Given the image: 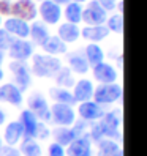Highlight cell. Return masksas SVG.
Returning a JSON list of instances; mask_svg holds the SVG:
<instances>
[{
    "instance_id": "e0dca14e",
    "label": "cell",
    "mask_w": 147,
    "mask_h": 156,
    "mask_svg": "<svg viewBox=\"0 0 147 156\" xmlns=\"http://www.w3.org/2000/svg\"><path fill=\"white\" fill-rule=\"evenodd\" d=\"M0 101L17 107V106L22 104V91L17 88L13 82L3 84V85H0Z\"/></svg>"
},
{
    "instance_id": "1f68e13d",
    "label": "cell",
    "mask_w": 147,
    "mask_h": 156,
    "mask_svg": "<svg viewBox=\"0 0 147 156\" xmlns=\"http://www.w3.org/2000/svg\"><path fill=\"white\" fill-rule=\"evenodd\" d=\"M14 40V36L10 35L5 29H0V51H8Z\"/></svg>"
},
{
    "instance_id": "4fadbf2b",
    "label": "cell",
    "mask_w": 147,
    "mask_h": 156,
    "mask_svg": "<svg viewBox=\"0 0 147 156\" xmlns=\"http://www.w3.org/2000/svg\"><path fill=\"white\" fill-rule=\"evenodd\" d=\"M92 73H94V77L100 82V84H114L119 77L117 69L106 62H101V63H98V65H95Z\"/></svg>"
},
{
    "instance_id": "603a6c76",
    "label": "cell",
    "mask_w": 147,
    "mask_h": 156,
    "mask_svg": "<svg viewBox=\"0 0 147 156\" xmlns=\"http://www.w3.org/2000/svg\"><path fill=\"white\" fill-rule=\"evenodd\" d=\"M43 51L48 54V55H52V57H56V55H62V54H67L68 52V48H67V44L63 43L59 36H49L48 40L44 41V44L41 46Z\"/></svg>"
},
{
    "instance_id": "f35d334b",
    "label": "cell",
    "mask_w": 147,
    "mask_h": 156,
    "mask_svg": "<svg viewBox=\"0 0 147 156\" xmlns=\"http://www.w3.org/2000/svg\"><path fill=\"white\" fill-rule=\"evenodd\" d=\"M52 2H54V3H57V5L60 6V5H67L70 0H52Z\"/></svg>"
},
{
    "instance_id": "52a82bcc",
    "label": "cell",
    "mask_w": 147,
    "mask_h": 156,
    "mask_svg": "<svg viewBox=\"0 0 147 156\" xmlns=\"http://www.w3.org/2000/svg\"><path fill=\"white\" fill-rule=\"evenodd\" d=\"M108 19V11H105L97 0L92 2L86 6V10H82L81 21H84L87 25H105Z\"/></svg>"
},
{
    "instance_id": "74e56055",
    "label": "cell",
    "mask_w": 147,
    "mask_h": 156,
    "mask_svg": "<svg viewBox=\"0 0 147 156\" xmlns=\"http://www.w3.org/2000/svg\"><path fill=\"white\" fill-rule=\"evenodd\" d=\"M5 120H6V114L3 112V109H0V126L5 123Z\"/></svg>"
},
{
    "instance_id": "d6986e66",
    "label": "cell",
    "mask_w": 147,
    "mask_h": 156,
    "mask_svg": "<svg viewBox=\"0 0 147 156\" xmlns=\"http://www.w3.org/2000/svg\"><path fill=\"white\" fill-rule=\"evenodd\" d=\"M109 35L106 25H87L81 30V36L90 43H100Z\"/></svg>"
},
{
    "instance_id": "cb8c5ba5",
    "label": "cell",
    "mask_w": 147,
    "mask_h": 156,
    "mask_svg": "<svg viewBox=\"0 0 147 156\" xmlns=\"http://www.w3.org/2000/svg\"><path fill=\"white\" fill-rule=\"evenodd\" d=\"M68 62V68L71 73H76V74H86V73L89 71V63L86 60V57L82 55L81 52H73L68 55L67 58Z\"/></svg>"
},
{
    "instance_id": "e575fe53",
    "label": "cell",
    "mask_w": 147,
    "mask_h": 156,
    "mask_svg": "<svg viewBox=\"0 0 147 156\" xmlns=\"http://www.w3.org/2000/svg\"><path fill=\"white\" fill-rule=\"evenodd\" d=\"M0 156H21V153L16 147L2 145V148H0Z\"/></svg>"
},
{
    "instance_id": "7402d4cb",
    "label": "cell",
    "mask_w": 147,
    "mask_h": 156,
    "mask_svg": "<svg viewBox=\"0 0 147 156\" xmlns=\"http://www.w3.org/2000/svg\"><path fill=\"white\" fill-rule=\"evenodd\" d=\"M57 36L59 38L68 44V43H75L79 40L81 36V29L78 27V24H70V22H63L59 25V30H57Z\"/></svg>"
},
{
    "instance_id": "ba28073f",
    "label": "cell",
    "mask_w": 147,
    "mask_h": 156,
    "mask_svg": "<svg viewBox=\"0 0 147 156\" xmlns=\"http://www.w3.org/2000/svg\"><path fill=\"white\" fill-rule=\"evenodd\" d=\"M11 14L17 19H22L25 22L35 21L38 16V8H36L35 2L32 0H16L11 3Z\"/></svg>"
},
{
    "instance_id": "d4e9b609",
    "label": "cell",
    "mask_w": 147,
    "mask_h": 156,
    "mask_svg": "<svg viewBox=\"0 0 147 156\" xmlns=\"http://www.w3.org/2000/svg\"><path fill=\"white\" fill-rule=\"evenodd\" d=\"M51 136L54 137V142L62 145V147H67L73 139H76V134L73 131L71 126H57L51 131Z\"/></svg>"
},
{
    "instance_id": "484cf974",
    "label": "cell",
    "mask_w": 147,
    "mask_h": 156,
    "mask_svg": "<svg viewBox=\"0 0 147 156\" xmlns=\"http://www.w3.org/2000/svg\"><path fill=\"white\" fill-rule=\"evenodd\" d=\"M49 98L54 99V103H60V104H68L73 106L76 104L75 98H73L71 91L68 88H62V87H51L49 88Z\"/></svg>"
},
{
    "instance_id": "5b68a950",
    "label": "cell",
    "mask_w": 147,
    "mask_h": 156,
    "mask_svg": "<svg viewBox=\"0 0 147 156\" xmlns=\"http://www.w3.org/2000/svg\"><path fill=\"white\" fill-rule=\"evenodd\" d=\"M51 109V122H54L57 126H73L76 122V112L73 111V106L54 103L49 106Z\"/></svg>"
},
{
    "instance_id": "8d00e7d4",
    "label": "cell",
    "mask_w": 147,
    "mask_h": 156,
    "mask_svg": "<svg viewBox=\"0 0 147 156\" xmlns=\"http://www.w3.org/2000/svg\"><path fill=\"white\" fill-rule=\"evenodd\" d=\"M97 2L100 3V6H101L105 11H112L116 8V2H114V0H97Z\"/></svg>"
},
{
    "instance_id": "f6af8a7d",
    "label": "cell",
    "mask_w": 147,
    "mask_h": 156,
    "mask_svg": "<svg viewBox=\"0 0 147 156\" xmlns=\"http://www.w3.org/2000/svg\"><path fill=\"white\" fill-rule=\"evenodd\" d=\"M0 27H2V19H0Z\"/></svg>"
},
{
    "instance_id": "9c48e42d",
    "label": "cell",
    "mask_w": 147,
    "mask_h": 156,
    "mask_svg": "<svg viewBox=\"0 0 147 156\" xmlns=\"http://www.w3.org/2000/svg\"><path fill=\"white\" fill-rule=\"evenodd\" d=\"M65 154L67 156H92V140H90L89 134L73 139L67 145Z\"/></svg>"
},
{
    "instance_id": "7c38bea8",
    "label": "cell",
    "mask_w": 147,
    "mask_h": 156,
    "mask_svg": "<svg viewBox=\"0 0 147 156\" xmlns=\"http://www.w3.org/2000/svg\"><path fill=\"white\" fill-rule=\"evenodd\" d=\"M78 114L82 118V122H97L103 117L105 111L95 101H84V103H79Z\"/></svg>"
},
{
    "instance_id": "836d02e7",
    "label": "cell",
    "mask_w": 147,
    "mask_h": 156,
    "mask_svg": "<svg viewBox=\"0 0 147 156\" xmlns=\"http://www.w3.org/2000/svg\"><path fill=\"white\" fill-rule=\"evenodd\" d=\"M48 154L49 156H67L65 154V148H63L62 145L52 142L49 147H48Z\"/></svg>"
},
{
    "instance_id": "83f0119b",
    "label": "cell",
    "mask_w": 147,
    "mask_h": 156,
    "mask_svg": "<svg viewBox=\"0 0 147 156\" xmlns=\"http://www.w3.org/2000/svg\"><path fill=\"white\" fill-rule=\"evenodd\" d=\"M21 153V156H41L43 150L40 144L35 139H22L21 142V148H17Z\"/></svg>"
},
{
    "instance_id": "30bf717a",
    "label": "cell",
    "mask_w": 147,
    "mask_h": 156,
    "mask_svg": "<svg viewBox=\"0 0 147 156\" xmlns=\"http://www.w3.org/2000/svg\"><path fill=\"white\" fill-rule=\"evenodd\" d=\"M38 14L43 19L41 22L49 24V25H56V24H59L60 17H62V10L52 0H43L41 5L38 6Z\"/></svg>"
},
{
    "instance_id": "d6a6232c",
    "label": "cell",
    "mask_w": 147,
    "mask_h": 156,
    "mask_svg": "<svg viewBox=\"0 0 147 156\" xmlns=\"http://www.w3.org/2000/svg\"><path fill=\"white\" fill-rule=\"evenodd\" d=\"M49 136H51V129H49L48 126H46V123L40 122V123H38V128H36V136H35V139L46 140Z\"/></svg>"
},
{
    "instance_id": "ffe728a7",
    "label": "cell",
    "mask_w": 147,
    "mask_h": 156,
    "mask_svg": "<svg viewBox=\"0 0 147 156\" xmlns=\"http://www.w3.org/2000/svg\"><path fill=\"white\" fill-rule=\"evenodd\" d=\"M97 144V156H123L120 144L112 139H101Z\"/></svg>"
},
{
    "instance_id": "9a60e30c",
    "label": "cell",
    "mask_w": 147,
    "mask_h": 156,
    "mask_svg": "<svg viewBox=\"0 0 147 156\" xmlns=\"http://www.w3.org/2000/svg\"><path fill=\"white\" fill-rule=\"evenodd\" d=\"M94 84L89 79H79L78 82H75L73 85V98L76 103H84V101H90L94 96Z\"/></svg>"
},
{
    "instance_id": "4dcf8cb0",
    "label": "cell",
    "mask_w": 147,
    "mask_h": 156,
    "mask_svg": "<svg viewBox=\"0 0 147 156\" xmlns=\"http://www.w3.org/2000/svg\"><path fill=\"white\" fill-rule=\"evenodd\" d=\"M105 24H106L109 32H114V33H119V35L123 32V16L122 14H114L111 17H108Z\"/></svg>"
},
{
    "instance_id": "8992f818",
    "label": "cell",
    "mask_w": 147,
    "mask_h": 156,
    "mask_svg": "<svg viewBox=\"0 0 147 156\" xmlns=\"http://www.w3.org/2000/svg\"><path fill=\"white\" fill-rule=\"evenodd\" d=\"M8 68H10L11 74H13V79H14V85L19 88L21 91H25L27 88L30 87V82H32V74H30V69L29 66L25 65V62H11L10 65H8Z\"/></svg>"
},
{
    "instance_id": "5bb4252c",
    "label": "cell",
    "mask_w": 147,
    "mask_h": 156,
    "mask_svg": "<svg viewBox=\"0 0 147 156\" xmlns=\"http://www.w3.org/2000/svg\"><path fill=\"white\" fill-rule=\"evenodd\" d=\"M3 24V29L13 35L14 38H19V40H25L29 36V22H25L22 19H17V17H8V19Z\"/></svg>"
},
{
    "instance_id": "277c9868",
    "label": "cell",
    "mask_w": 147,
    "mask_h": 156,
    "mask_svg": "<svg viewBox=\"0 0 147 156\" xmlns=\"http://www.w3.org/2000/svg\"><path fill=\"white\" fill-rule=\"evenodd\" d=\"M27 107L38 118V122H43V123L51 122V109H49L46 98L41 93H32L27 98Z\"/></svg>"
},
{
    "instance_id": "ac0fdd59",
    "label": "cell",
    "mask_w": 147,
    "mask_h": 156,
    "mask_svg": "<svg viewBox=\"0 0 147 156\" xmlns=\"http://www.w3.org/2000/svg\"><path fill=\"white\" fill-rule=\"evenodd\" d=\"M24 139V129H22V125L19 122H10L5 128V133H3V139L5 145H17L21 140Z\"/></svg>"
},
{
    "instance_id": "ee69618b",
    "label": "cell",
    "mask_w": 147,
    "mask_h": 156,
    "mask_svg": "<svg viewBox=\"0 0 147 156\" xmlns=\"http://www.w3.org/2000/svg\"><path fill=\"white\" fill-rule=\"evenodd\" d=\"M32 2H43V0H32Z\"/></svg>"
},
{
    "instance_id": "b9f144b4",
    "label": "cell",
    "mask_w": 147,
    "mask_h": 156,
    "mask_svg": "<svg viewBox=\"0 0 147 156\" xmlns=\"http://www.w3.org/2000/svg\"><path fill=\"white\" fill-rule=\"evenodd\" d=\"M73 2H76V3H82V2H87V0H73Z\"/></svg>"
},
{
    "instance_id": "7a4b0ae2",
    "label": "cell",
    "mask_w": 147,
    "mask_h": 156,
    "mask_svg": "<svg viewBox=\"0 0 147 156\" xmlns=\"http://www.w3.org/2000/svg\"><path fill=\"white\" fill-rule=\"evenodd\" d=\"M98 123L101 126L105 139H112L116 142H119L122 139V134H120L122 117H120V111H119V109L111 111V112H105Z\"/></svg>"
},
{
    "instance_id": "8fae6325",
    "label": "cell",
    "mask_w": 147,
    "mask_h": 156,
    "mask_svg": "<svg viewBox=\"0 0 147 156\" xmlns=\"http://www.w3.org/2000/svg\"><path fill=\"white\" fill-rule=\"evenodd\" d=\"M8 55H10L13 60L25 62L33 55V44L30 41H27V40L16 38L13 41V44L10 46V49H8Z\"/></svg>"
},
{
    "instance_id": "60d3db41",
    "label": "cell",
    "mask_w": 147,
    "mask_h": 156,
    "mask_svg": "<svg viewBox=\"0 0 147 156\" xmlns=\"http://www.w3.org/2000/svg\"><path fill=\"white\" fill-rule=\"evenodd\" d=\"M3 63V51H0V65Z\"/></svg>"
},
{
    "instance_id": "f546056e",
    "label": "cell",
    "mask_w": 147,
    "mask_h": 156,
    "mask_svg": "<svg viewBox=\"0 0 147 156\" xmlns=\"http://www.w3.org/2000/svg\"><path fill=\"white\" fill-rule=\"evenodd\" d=\"M81 16H82V6L81 3L76 2H68L67 8H65V19L70 24H79L81 21Z\"/></svg>"
},
{
    "instance_id": "3957f363",
    "label": "cell",
    "mask_w": 147,
    "mask_h": 156,
    "mask_svg": "<svg viewBox=\"0 0 147 156\" xmlns=\"http://www.w3.org/2000/svg\"><path fill=\"white\" fill-rule=\"evenodd\" d=\"M123 90L119 84H100L97 88H94V101L100 106L114 104L122 98Z\"/></svg>"
},
{
    "instance_id": "6da1fadb",
    "label": "cell",
    "mask_w": 147,
    "mask_h": 156,
    "mask_svg": "<svg viewBox=\"0 0 147 156\" xmlns=\"http://www.w3.org/2000/svg\"><path fill=\"white\" fill-rule=\"evenodd\" d=\"M62 68V62L57 57L48 55V54H33L30 74L36 77H54L57 71Z\"/></svg>"
},
{
    "instance_id": "4316f807",
    "label": "cell",
    "mask_w": 147,
    "mask_h": 156,
    "mask_svg": "<svg viewBox=\"0 0 147 156\" xmlns=\"http://www.w3.org/2000/svg\"><path fill=\"white\" fill-rule=\"evenodd\" d=\"M84 54H86V60L89 63V66H92V68L105 60V52L97 43L87 44L86 49H84Z\"/></svg>"
},
{
    "instance_id": "d590c367",
    "label": "cell",
    "mask_w": 147,
    "mask_h": 156,
    "mask_svg": "<svg viewBox=\"0 0 147 156\" xmlns=\"http://www.w3.org/2000/svg\"><path fill=\"white\" fill-rule=\"evenodd\" d=\"M11 14V2L10 0H0V16Z\"/></svg>"
},
{
    "instance_id": "44dd1931",
    "label": "cell",
    "mask_w": 147,
    "mask_h": 156,
    "mask_svg": "<svg viewBox=\"0 0 147 156\" xmlns=\"http://www.w3.org/2000/svg\"><path fill=\"white\" fill-rule=\"evenodd\" d=\"M29 36L32 38V44H36V46H43L44 41L49 38V30L46 27L44 22L41 21H33V24L29 27Z\"/></svg>"
},
{
    "instance_id": "2e32d148",
    "label": "cell",
    "mask_w": 147,
    "mask_h": 156,
    "mask_svg": "<svg viewBox=\"0 0 147 156\" xmlns=\"http://www.w3.org/2000/svg\"><path fill=\"white\" fill-rule=\"evenodd\" d=\"M19 122L22 125V129H24V139H35L36 136V128H38V118H36L29 109H24L19 115Z\"/></svg>"
},
{
    "instance_id": "f1b7e54d",
    "label": "cell",
    "mask_w": 147,
    "mask_h": 156,
    "mask_svg": "<svg viewBox=\"0 0 147 156\" xmlns=\"http://www.w3.org/2000/svg\"><path fill=\"white\" fill-rule=\"evenodd\" d=\"M54 79H56L57 87H62V88H71L75 85V79H73V74L68 66H65V68L62 66L57 71V74L54 76Z\"/></svg>"
},
{
    "instance_id": "7bdbcfd3",
    "label": "cell",
    "mask_w": 147,
    "mask_h": 156,
    "mask_svg": "<svg viewBox=\"0 0 147 156\" xmlns=\"http://www.w3.org/2000/svg\"><path fill=\"white\" fill-rule=\"evenodd\" d=\"M2 145H3V140H2V137H0V148H2Z\"/></svg>"
},
{
    "instance_id": "ab89813d",
    "label": "cell",
    "mask_w": 147,
    "mask_h": 156,
    "mask_svg": "<svg viewBox=\"0 0 147 156\" xmlns=\"http://www.w3.org/2000/svg\"><path fill=\"white\" fill-rule=\"evenodd\" d=\"M3 77H5V74H3V69H2V68H0V82H2V80H3Z\"/></svg>"
}]
</instances>
